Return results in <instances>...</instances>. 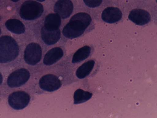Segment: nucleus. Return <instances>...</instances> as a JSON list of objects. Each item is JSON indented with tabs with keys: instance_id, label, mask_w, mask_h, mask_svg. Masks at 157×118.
I'll use <instances>...</instances> for the list:
<instances>
[{
	"instance_id": "aec40b11",
	"label": "nucleus",
	"mask_w": 157,
	"mask_h": 118,
	"mask_svg": "<svg viewBox=\"0 0 157 118\" xmlns=\"http://www.w3.org/2000/svg\"><path fill=\"white\" fill-rule=\"evenodd\" d=\"M12 1H13V2H18V1H19L20 0H10Z\"/></svg>"
},
{
	"instance_id": "1a4fd4ad",
	"label": "nucleus",
	"mask_w": 157,
	"mask_h": 118,
	"mask_svg": "<svg viewBox=\"0 0 157 118\" xmlns=\"http://www.w3.org/2000/svg\"><path fill=\"white\" fill-rule=\"evenodd\" d=\"M39 84L42 89L49 92L58 90L61 86L59 79L56 76L51 74H47L41 77Z\"/></svg>"
},
{
	"instance_id": "0eeeda50",
	"label": "nucleus",
	"mask_w": 157,
	"mask_h": 118,
	"mask_svg": "<svg viewBox=\"0 0 157 118\" xmlns=\"http://www.w3.org/2000/svg\"><path fill=\"white\" fill-rule=\"evenodd\" d=\"M30 77L29 71L25 68H21L12 72L8 77L7 83L11 88H16L25 84Z\"/></svg>"
},
{
	"instance_id": "f3484780",
	"label": "nucleus",
	"mask_w": 157,
	"mask_h": 118,
	"mask_svg": "<svg viewBox=\"0 0 157 118\" xmlns=\"http://www.w3.org/2000/svg\"><path fill=\"white\" fill-rule=\"evenodd\" d=\"M92 95V93L88 91L81 88L77 89L74 94V104H78L85 102L89 100Z\"/></svg>"
},
{
	"instance_id": "423d86ee",
	"label": "nucleus",
	"mask_w": 157,
	"mask_h": 118,
	"mask_svg": "<svg viewBox=\"0 0 157 118\" xmlns=\"http://www.w3.org/2000/svg\"><path fill=\"white\" fill-rule=\"evenodd\" d=\"M42 55L41 48L38 44L33 42L26 47L24 54V59L28 65H36L40 61Z\"/></svg>"
},
{
	"instance_id": "412c9836",
	"label": "nucleus",
	"mask_w": 157,
	"mask_h": 118,
	"mask_svg": "<svg viewBox=\"0 0 157 118\" xmlns=\"http://www.w3.org/2000/svg\"><path fill=\"white\" fill-rule=\"evenodd\" d=\"M40 2H43L45 0H36Z\"/></svg>"
},
{
	"instance_id": "7ed1b4c3",
	"label": "nucleus",
	"mask_w": 157,
	"mask_h": 118,
	"mask_svg": "<svg viewBox=\"0 0 157 118\" xmlns=\"http://www.w3.org/2000/svg\"><path fill=\"white\" fill-rule=\"evenodd\" d=\"M19 53V46L11 36L0 37V63H6L14 60Z\"/></svg>"
},
{
	"instance_id": "dca6fc26",
	"label": "nucleus",
	"mask_w": 157,
	"mask_h": 118,
	"mask_svg": "<svg viewBox=\"0 0 157 118\" xmlns=\"http://www.w3.org/2000/svg\"><path fill=\"white\" fill-rule=\"evenodd\" d=\"M91 49L88 45H85L78 49L74 54L72 60L73 63L80 62L90 56Z\"/></svg>"
},
{
	"instance_id": "a211bd4d",
	"label": "nucleus",
	"mask_w": 157,
	"mask_h": 118,
	"mask_svg": "<svg viewBox=\"0 0 157 118\" xmlns=\"http://www.w3.org/2000/svg\"><path fill=\"white\" fill-rule=\"evenodd\" d=\"M85 5L92 8L97 7L101 4L103 0H83Z\"/></svg>"
},
{
	"instance_id": "4468645a",
	"label": "nucleus",
	"mask_w": 157,
	"mask_h": 118,
	"mask_svg": "<svg viewBox=\"0 0 157 118\" xmlns=\"http://www.w3.org/2000/svg\"><path fill=\"white\" fill-rule=\"evenodd\" d=\"M7 29L10 31L17 34H21L25 31V26L20 21L15 19H10L5 24Z\"/></svg>"
},
{
	"instance_id": "4be33fe9",
	"label": "nucleus",
	"mask_w": 157,
	"mask_h": 118,
	"mask_svg": "<svg viewBox=\"0 0 157 118\" xmlns=\"http://www.w3.org/2000/svg\"><path fill=\"white\" fill-rule=\"evenodd\" d=\"M1 29L0 28V34H1Z\"/></svg>"
},
{
	"instance_id": "20e7f679",
	"label": "nucleus",
	"mask_w": 157,
	"mask_h": 118,
	"mask_svg": "<svg viewBox=\"0 0 157 118\" xmlns=\"http://www.w3.org/2000/svg\"><path fill=\"white\" fill-rule=\"evenodd\" d=\"M43 11V6L41 4L34 1L28 0L22 4L19 14L23 19L31 20L39 18Z\"/></svg>"
},
{
	"instance_id": "6ab92c4d",
	"label": "nucleus",
	"mask_w": 157,
	"mask_h": 118,
	"mask_svg": "<svg viewBox=\"0 0 157 118\" xmlns=\"http://www.w3.org/2000/svg\"><path fill=\"white\" fill-rule=\"evenodd\" d=\"M3 81V77L1 74V73L0 72V85L2 84Z\"/></svg>"
},
{
	"instance_id": "6e6552de",
	"label": "nucleus",
	"mask_w": 157,
	"mask_h": 118,
	"mask_svg": "<svg viewBox=\"0 0 157 118\" xmlns=\"http://www.w3.org/2000/svg\"><path fill=\"white\" fill-rule=\"evenodd\" d=\"M100 18L103 22L114 24L119 22L124 16V12L118 7L109 6L99 12Z\"/></svg>"
},
{
	"instance_id": "2eb2a0df",
	"label": "nucleus",
	"mask_w": 157,
	"mask_h": 118,
	"mask_svg": "<svg viewBox=\"0 0 157 118\" xmlns=\"http://www.w3.org/2000/svg\"><path fill=\"white\" fill-rule=\"evenodd\" d=\"M95 61L90 60L85 62L77 69L76 75L79 79H83L88 76L91 72L94 67Z\"/></svg>"
},
{
	"instance_id": "f257e3e1",
	"label": "nucleus",
	"mask_w": 157,
	"mask_h": 118,
	"mask_svg": "<svg viewBox=\"0 0 157 118\" xmlns=\"http://www.w3.org/2000/svg\"><path fill=\"white\" fill-rule=\"evenodd\" d=\"M92 22L90 15L85 12L74 15L64 27L62 33L66 37L72 39L81 35Z\"/></svg>"
},
{
	"instance_id": "39448f33",
	"label": "nucleus",
	"mask_w": 157,
	"mask_h": 118,
	"mask_svg": "<svg viewBox=\"0 0 157 118\" xmlns=\"http://www.w3.org/2000/svg\"><path fill=\"white\" fill-rule=\"evenodd\" d=\"M30 99V95L21 91L13 92L9 96L8 102L10 106L15 110H21L26 107Z\"/></svg>"
},
{
	"instance_id": "f03ea898",
	"label": "nucleus",
	"mask_w": 157,
	"mask_h": 118,
	"mask_svg": "<svg viewBox=\"0 0 157 118\" xmlns=\"http://www.w3.org/2000/svg\"><path fill=\"white\" fill-rule=\"evenodd\" d=\"M124 14L130 21L139 26H147L156 22V12L145 8H133Z\"/></svg>"
},
{
	"instance_id": "9b49d317",
	"label": "nucleus",
	"mask_w": 157,
	"mask_h": 118,
	"mask_svg": "<svg viewBox=\"0 0 157 118\" xmlns=\"http://www.w3.org/2000/svg\"><path fill=\"white\" fill-rule=\"evenodd\" d=\"M62 49L59 47L53 48L45 54L43 59V63L46 65H52L59 61L63 56Z\"/></svg>"
},
{
	"instance_id": "9d476101",
	"label": "nucleus",
	"mask_w": 157,
	"mask_h": 118,
	"mask_svg": "<svg viewBox=\"0 0 157 118\" xmlns=\"http://www.w3.org/2000/svg\"><path fill=\"white\" fill-rule=\"evenodd\" d=\"M73 6L70 0H59L55 3L54 10L63 19L66 18L71 14Z\"/></svg>"
},
{
	"instance_id": "f8f14e48",
	"label": "nucleus",
	"mask_w": 157,
	"mask_h": 118,
	"mask_svg": "<svg viewBox=\"0 0 157 118\" xmlns=\"http://www.w3.org/2000/svg\"><path fill=\"white\" fill-rule=\"evenodd\" d=\"M41 35L44 42L47 45H51L56 43L60 37V32L59 29L49 31L43 26L41 29Z\"/></svg>"
},
{
	"instance_id": "ddd939ff",
	"label": "nucleus",
	"mask_w": 157,
	"mask_h": 118,
	"mask_svg": "<svg viewBox=\"0 0 157 118\" xmlns=\"http://www.w3.org/2000/svg\"><path fill=\"white\" fill-rule=\"evenodd\" d=\"M61 23L60 16L56 13H51L46 17L43 27L48 30H54L59 29Z\"/></svg>"
}]
</instances>
